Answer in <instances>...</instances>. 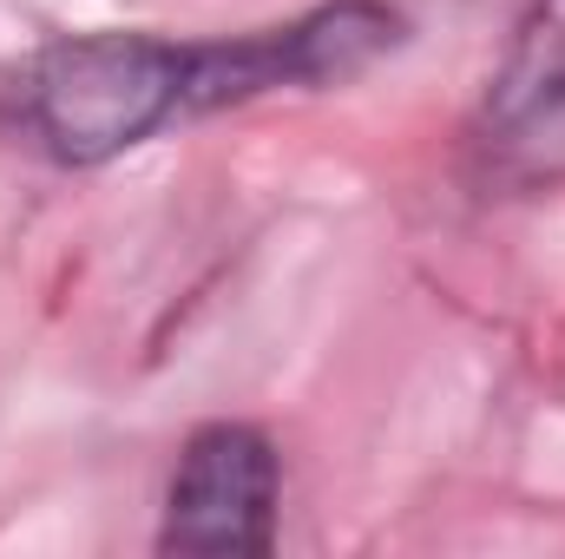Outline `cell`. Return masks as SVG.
I'll return each instance as SVG.
<instances>
[{
  "label": "cell",
  "mask_w": 565,
  "mask_h": 559,
  "mask_svg": "<svg viewBox=\"0 0 565 559\" xmlns=\"http://www.w3.org/2000/svg\"><path fill=\"white\" fill-rule=\"evenodd\" d=\"M402 46V13L388 0H329L282 27L237 40H191V119L250 106L289 86H335Z\"/></svg>",
  "instance_id": "7a4b0ae2"
},
{
  "label": "cell",
  "mask_w": 565,
  "mask_h": 559,
  "mask_svg": "<svg viewBox=\"0 0 565 559\" xmlns=\"http://www.w3.org/2000/svg\"><path fill=\"white\" fill-rule=\"evenodd\" d=\"M480 133L500 151L565 145V0H533L480 106Z\"/></svg>",
  "instance_id": "277c9868"
},
{
  "label": "cell",
  "mask_w": 565,
  "mask_h": 559,
  "mask_svg": "<svg viewBox=\"0 0 565 559\" xmlns=\"http://www.w3.org/2000/svg\"><path fill=\"white\" fill-rule=\"evenodd\" d=\"M7 119L53 165H106L191 119V40L66 33L13 73Z\"/></svg>",
  "instance_id": "6da1fadb"
},
{
  "label": "cell",
  "mask_w": 565,
  "mask_h": 559,
  "mask_svg": "<svg viewBox=\"0 0 565 559\" xmlns=\"http://www.w3.org/2000/svg\"><path fill=\"white\" fill-rule=\"evenodd\" d=\"M277 500H282V461L264 428L250 421H204L178 474L164 487V553H231L257 559L277 547Z\"/></svg>",
  "instance_id": "3957f363"
}]
</instances>
